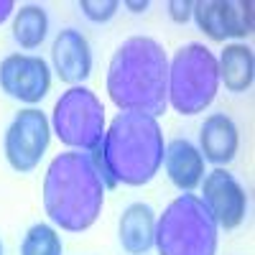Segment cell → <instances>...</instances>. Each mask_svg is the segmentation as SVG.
I'll list each match as a JSON object with an SVG mask.
<instances>
[{
    "label": "cell",
    "mask_w": 255,
    "mask_h": 255,
    "mask_svg": "<svg viewBox=\"0 0 255 255\" xmlns=\"http://www.w3.org/2000/svg\"><path fill=\"white\" fill-rule=\"evenodd\" d=\"M220 82H225V90L230 92H248L253 77H255V59H253V49L245 44H230L225 46L220 61Z\"/></svg>",
    "instance_id": "cell-15"
},
{
    "label": "cell",
    "mask_w": 255,
    "mask_h": 255,
    "mask_svg": "<svg viewBox=\"0 0 255 255\" xmlns=\"http://www.w3.org/2000/svg\"><path fill=\"white\" fill-rule=\"evenodd\" d=\"M54 130L59 140L77 151H92L105 135V110L87 87L67 90L54 108Z\"/></svg>",
    "instance_id": "cell-6"
},
{
    "label": "cell",
    "mask_w": 255,
    "mask_h": 255,
    "mask_svg": "<svg viewBox=\"0 0 255 255\" xmlns=\"http://www.w3.org/2000/svg\"><path fill=\"white\" fill-rule=\"evenodd\" d=\"M118 235L130 255H145L156 240V212L143 202L130 204L120 217Z\"/></svg>",
    "instance_id": "cell-14"
},
{
    "label": "cell",
    "mask_w": 255,
    "mask_h": 255,
    "mask_svg": "<svg viewBox=\"0 0 255 255\" xmlns=\"http://www.w3.org/2000/svg\"><path fill=\"white\" fill-rule=\"evenodd\" d=\"M49 120L46 115L28 108L20 110L5 130V158L20 174H28L41 163V156L49 148Z\"/></svg>",
    "instance_id": "cell-7"
},
{
    "label": "cell",
    "mask_w": 255,
    "mask_h": 255,
    "mask_svg": "<svg viewBox=\"0 0 255 255\" xmlns=\"http://www.w3.org/2000/svg\"><path fill=\"white\" fill-rule=\"evenodd\" d=\"M51 59H54V69L61 82L77 84L84 82L92 74V51L90 44L77 28H64L54 46H51Z\"/></svg>",
    "instance_id": "cell-11"
},
{
    "label": "cell",
    "mask_w": 255,
    "mask_h": 255,
    "mask_svg": "<svg viewBox=\"0 0 255 255\" xmlns=\"http://www.w3.org/2000/svg\"><path fill=\"white\" fill-rule=\"evenodd\" d=\"M49 31V15L41 5H23L15 13L13 20V38L20 44V49H38Z\"/></svg>",
    "instance_id": "cell-16"
},
{
    "label": "cell",
    "mask_w": 255,
    "mask_h": 255,
    "mask_svg": "<svg viewBox=\"0 0 255 255\" xmlns=\"http://www.w3.org/2000/svg\"><path fill=\"white\" fill-rule=\"evenodd\" d=\"M0 255H3V243H0Z\"/></svg>",
    "instance_id": "cell-22"
},
{
    "label": "cell",
    "mask_w": 255,
    "mask_h": 255,
    "mask_svg": "<svg viewBox=\"0 0 255 255\" xmlns=\"http://www.w3.org/2000/svg\"><path fill=\"white\" fill-rule=\"evenodd\" d=\"M217 222L197 194H181L156 220V240L161 255H215Z\"/></svg>",
    "instance_id": "cell-4"
},
{
    "label": "cell",
    "mask_w": 255,
    "mask_h": 255,
    "mask_svg": "<svg viewBox=\"0 0 255 255\" xmlns=\"http://www.w3.org/2000/svg\"><path fill=\"white\" fill-rule=\"evenodd\" d=\"M199 140H202V151H199L202 158H207L209 163H215L220 168L235 158L238 148H240L238 128L225 113H215L202 123Z\"/></svg>",
    "instance_id": "cell-12"
},
{
    "label": "cell",
    "mask_w": 255,
    "mask_h": 255,
    "mask_svg": "<svg viewBox=\"0 0 255 255\" xmlns=\"http://www.w3.org/2000/svg\"><path fill=\"white\" fill-rule=\"evenodd\" d=\"M105 189L90 153H61L49 163L44 179V209L61 230L84 232L100 217Z\"/></svg>",
    "instance_id": "cell-3"
},
{
    "label": "cell",
    "mask_w": 255,
    "mask_h": 255,
    "mask_svg": "<svg viewBox=\"0 0 255 255\" xmlns=\"http://www.w3.org/2000/svg\"><path fill=\"white\" fill-rule=\"evenodd\" d=\"M163 166L171 184L181 191L197 189L204 179V158L199 153V148L194 143H189L186 138H176L168 143L163 153Z\"/></svg>",
    "instance_id": "cell-13"
},
{
    "label": "cell",
    "mask_w": 255,
    "mask_h": 255,
    "mask_svg": "<svg viewBox=\"0 0 255 255\" xmlns=\"http://www.w3.org/2000/svg\"><path fill=\"white\" fill-rule=\"evenodd\" d=\"M125 8H130L133 13H143V10H148V3H145V0H143V3H130V0H128Z\"/></svg>",
    "instance_id": "cell-21"
},
{
    "label": "cell",
    "mask_w": 255,
    "mask_h": 255,
    "mask_svg": "<svg viewBox=\"0 0 255 255\" xmlns=\"http://www.w3.org/2000/svg\"><path fill=\"white\" fill-rule=\"evenodd\" d=\"M79 8L90 20H95V23H108V20L118 13L120 3L118 0H79Z\"/></svg>",
    "instance_id": "cell-18"
},
{
    "label": "cell",
    "mask_w": 255,
    "mask_h": 255,
    "mask_svg": "<svg viewBox=\"0 0 255 255\" xmlns=\"http://www.w3.org/2000/svg\"><path fill=\"white\" fill-rule=\"evenodd\" d=\"M13 8H15L13 0H0V23H3V20L13 13Z\"/></svg>",
    "instance_id": "cell-20"
},
{
    "label": "cell",
    "mask_w": 255,
    "mask_h": 255,
    "mask_svg": "<svg viewBox=\"0 0 255 255\" xmlns=\"http://www.w3.org/2000/svg\"><path fill=\"white\" fill-rule=\"evenodd\" d=\"M194 13V3L191 0H171L168 3V15H171L174 23H186Z\"/></svg>",
    "instance_id": "cell-19"
},
{
    "label": "cell",
    "mask_w": 255,
    "mask_h": 255,
    "mask_svg": "<svg viewBox=\"0 0 255 255\" xmlns=\"http://www.w3.org/2000/svg\"><path fill=\"white\" fill-rule=\"evenodd\" d=\"M163 133L156 118L143 113H120L102 140L90 151V158L108 189L118 184L143 186L163 163Z\"/></svg>",
    "instance_id": "cell-1"
},
{
    "label": "cell",
    "mask_w": 255,
    "mask_h": 255,
    "mask_svg": "<svg viewBox=\"0 0 255 255\" xmlns=\"http://www.w3.org/2000/svg\"><path fill=\"white\" fill-rule=\"evenodd\" d=\"M61 238L49 225H33L20 243V255H61Z\"/></svg>",
    "instance_id": "cell-17"
},
{
    "label": "cell",
    "mask_w": 255,
    "mask_h": 255,
    "mask_svg": "<svg viewBox=\"0 0 255 255\" xmlns=\"http://www.w3.org/2000/svg\"><path fill=\"white\" fill-rule=\"evenodd\" d=\"M217 227L235 230L245 222L248 215V194L245 186L225 168H215L202 179V197Z\"/></svg>",
    "instance_id": "cell-8"
},
{
    "label": "cell",
    "mask_w": 255,
    "mask_h": 255,
    "mask_svg": "<svg viewBox=\"0 0 255 255\" xmlns=\"http://www.w3.org/2000/svg\"><path fill=\"white\" fill-rule=\"evenodd\" d=\"M194 20L212 41L243 38L253 33V3L250 0H199L194 3Z\"/></svg>",
    "instance_id": "cell-9"
},
{
    "label": "cell",
    "mask_w": 255,
    "mask_h": 255,
    "mask_svg": "<svg viewBox=\"0 0 255 255\" xmlns=\"http://www.w3.org/2000/svg\"><path fill=\"white\" fill-rule=\"evenodd\" d=\"M220 90L217 59L202 44L181 46L168 64V102L181 115L207 110Z\"/></svg>",
    "instance_id": "cell-5"
},
{
    "label": "cell",
    "mask_w": 255,
    "mask_h": 255,
    "mask_svg": "<svg viewBox=\"0 0 255 255\" xmlns=\"http://www.w3.org/2000/svg\"><path fill=\"white\" fill-rule=\"evenodd\" d=\"M110 100L125 113L161 115L168 105V59L156 38L123 41L108 69Z\"/></svg>",
    "instance_id": "cell-2"
},
{
    "label": "cell",
    "mask_w": 255,
    "mask_h": 255,
    "mask_svg": "<svg viewBox=\"0 0 255 255\" xmlns=\"http://www.w3.org/2000/svg\"><path fill=\"white\" fill-rule=\"evenodd\" d=\"M49 87H51V74L41 56L10 54L0 61V90L8 97L36 105L46 97Z\"/></svg>",
    "instance_id": "cell-10"
}]
</instances>
